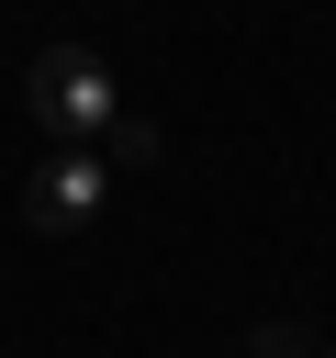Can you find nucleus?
<instances>
[{
	"label": "nucleus",
	"instance_id": "1",
	"mask_svg": "<svg viewBox=\"0 0 336 358\" xmlns=\"http://www.w3.org/2000/svg\"><path fill=\"white\" fill-rule=\"evenodd\" d=\"M22 101H34V123H45L56 145H90V134L123 123V90H112V67H101L90 45H45V56L22 67Z\"/></svg>",
	"mask_w": 336,
	"mask_h": 358
},
{
	"label": "nucleus",
	"instance_id": "3",
	"mask_svg": "<svg viewBox=\"0 0 336 358\" xmlns=\"http://www.w3.org/2000/svg\"><path fill=\"white\" fill-rule=\"evenodd\" d=\"M112 157H123V168H146V157H157V123H134V112H123V123H112Z\"/></svg>",
	"mask_w": 336,
	"mask_h": 358
},
{
	"label": "nucleus",
	"instance_id": "4",
	"mask_svg": "<svg viewBox=\"0 0 336 358\" xmlns=\"http://www.w3.org/2000/svg\"><path fill=\"white\" fill-rule=\"evenodd\" d=\"M325 358H336V347H325Z\"/></svg>",
	"mask_w": 336,
	"mask_h": 358
},
{
	"label": "nucleus",
	"instance_id": "2",
	"mask_svg": "<svg viewBox=\"0 0 336 358\" xmlns=\"http://www.w3.org/2000/svg\"><path fill=\"white\" fill-rule=\"evenodd\" d=\"M101 201H112V157H90V145H56V157L22 179V224H34V235L101 224Z\"/></svg>",
	"mask_w": 336,
	"mask_h": 358
}]
</instances>
